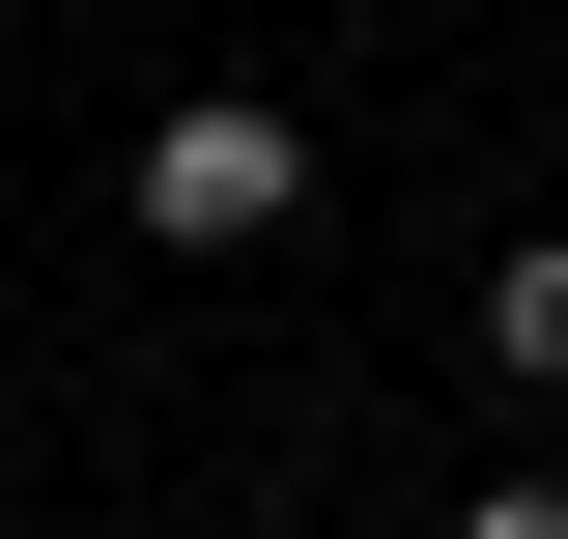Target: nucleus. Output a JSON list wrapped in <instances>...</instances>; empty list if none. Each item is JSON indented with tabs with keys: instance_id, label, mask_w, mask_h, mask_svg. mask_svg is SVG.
I'll return each mask as SVG.
<instances>
[{
	"instance_id": "f257e3e1",
	"label": "nucleus",
	"mask_w": 568,
	"mask_h": 539,
	"mask_svg": "<svg viewBox=\"0 0 568 539\" xmlns=\"http://www.w3.org/2000/svg\"><path fill=\"white\" fill-rule=\"evenodd\" d=\"M142 227H171V256H256V227H313V142H284L256 85H200V114H142Z\"/></svg>"
},
{
	"instance_id": "f03ea898",
	"label": "nucleus",
	"mask_w": 568,
	"mask_h": 539,
	"mask_svg": "<svg viewBox=\"0 0 568 539\" xmlns=\"http://www.w3.org/2000/svg\"><path fill=\"white\" fill-rule=\"evenodd\" d=\"M484 369H511V398H568V227H511V256H484Z\"/></svg>"
},
{
	"instance_id": "7ed1b4c3",
	"label": "nucleus",
	"mask_w": 568,
	"mask_h": 539,
	"mask_svg": "<svg viewBox=\"0 0 568 539\" xmlns=\"http://www.w3.org/2000/svg\"><path fill=\"white\" fill-rule=\"evenodd\" d=\"M455 539H568V482H484V511H455Z\"/></svg>"
}]
</instances>
